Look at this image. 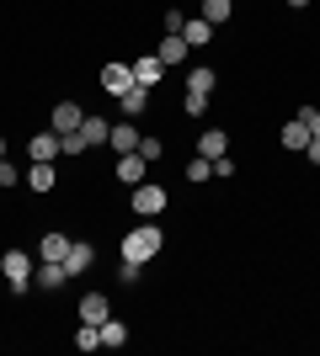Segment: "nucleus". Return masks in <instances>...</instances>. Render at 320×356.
<instances>
[{
	"label": "nucleus",
	"instance_id": "1",
	"mask_svg": "<svg viewBox=\"0 0 320 356\" xmlns=\"http://www.w3.org/2000/svg\"><path fill=\"white\" fill-rule=\"evenodd\" d=\"M160 245H166L160 223L144 218V223H134V229L123 234V261H139V266H144V261H155V255H160Z\"/></svg>",
	"mask_w": 320,
	"mask_h": 356
},
{
	"label": "nucleus",
	"instance_id": "2",
	"mask_svg": "<svg viewBox=\"0 0 320 356\" xmlns=\"http://www.w3.org/2000/svg\"><path fill=\"white\" fill-rule=\"evenodd\" d=\"M32 261H38V255H27V250H6V255H0V271H6L11 293H27V282H32Z\"/></svg>",
	"mask_w": 320,
	"mask_h": 356
},
{
	"label": "nucleus",
	"instance_id": "3",
	"mask_svg": "<svg viewBox=\"0 0 320 356\" xmlns=\"http://www.w3.org/2000/svg\"><path fill=\"white\" fill-rule=\"evenodd\" d=\"M134 213H139V218L166 213V186H160V181H139V186H134Z\"/></svg>",
	"mask_w": 320,
	"mask_h": 356
},
{
	"label": "nucleus",
	"instance_id": "4",
	"mask_svg": "<svg viewBox=\"0 0 320 356\" xmlns=\"http://www.w3.org/2000/svg\"><path fill=\"white\" fill-rule=\"evenodd\" d=\"M128 86H139V80H134V64H107V70H102V90H107V96H123V90H128Z\"/></svg>",
	"mask_w": 320,
	"mask_h": 356
},
{
	"label": "nucleus",
	"instance_id": "5",
	"mask_svg": "<svg viewBox=\"0 0 320 356\" xmlns=\"http://www.w3.org/2000/svg\"><path fill=\"white\" fill-rule=\"evenodd\" d=\"M155 54H160V64H166V70H176V64H187V54H192V48H187V38H176V32H166Z\"/></svg>",
	"mask_w": 320,
	"mask_h": 356
},
{
	"label": "nucleus",
	"instance_id": "6",
	"mask_svg": "<svg viewBox=\"0 0 320 356\" xmlns=\"http://www.w3.org/2000/svg\"><path fill=\"white\" fill-rule=\"evenodd\" d=\"M144 170H150V160H144V154H118V181L123 186H139V181H144Z\"/></svg>",
	"mask_w": 320,
	"mask_h": 356
},
{
	"label": "nucleus",
	"instance_id": "7",
	"mask_svg": "<svg viewBox=\"0 0 320 356\" xmlns=\"http://www.w3.org/2000/svg\"><path fill=\"white\" fill-rule=\"evenodd\" d=\"M91 261H96V245H91V239H75V245H70V255H64V271H70V277H80Z\"/></svg>",
	"mask_w": 320,
	"mask_h": 356
},
{
	"label": "nucleus",
	"instance_id": "8",
	"mask_svg": "<svg viewBox=\"0 0 320 356\" xmlns=\"http://www.w3.org/2000/svg\"><path fill=\"white\" fill-rule=\"evenodd\" d=\"M32 277H38V287H43V293H54V287H64V277H70V271H64V261H38V266H32Z\"/></svg>",
	"mask_w": 320,
	"mask_h": 356
},
{
	"label": "nucleus",
	"instance_id": "9",
	"mask_svg": "<svg viewBox=\"0 0 320 356\" xmlns=\"http://www.w3.org/2000/svg\"><path fill=\"white\" fill-rule=\"evenodd\" d=\"M80 122H86V112H80L75 102H59V106H54V134H75Z\"/></svg>",
	"mask_w": 320,
	"mask_h": 356
},
{
	"label": "nucleus",
	"instance_id": "10",
	"mask_svg": "<svg viewBox=\"0 0 320 356\" xmlns=\"http://www.w3.org/2000/svg\"><path fill=\"white\" fill-rule=\"evenodd\" d=\"M32 192H54V160H32V170H22Z\"/></svg>",
	"mask_w": 320,
	"mask_h": 356
},
{
	"label": "nucleus",
	"instance_id": "11",
	"mask_svg": "<svg viewBox=\"0 0 320 356\" xmlns=\"http://www.w3.org/2000/svg\"><path fill=\"white\" fill-rule=\"evenodd\" d=\"M182 38H187V48H203V43H213V22H208V16H187Z\"/></svg>",
	"mask_w": 320,
	"mask_h": 356
},
{
	"label": "nucleus",
	"instance_id": "12",
	"mask_svg": "<svg viewBox=\"0 0 320 356\" xmlns=\"http://www.w3.org/2000/svg\"><path fill=\"white\" fill-rule=\"evenodd\" d=\"M160 74H166L160 54H144V59H134V80H139V86H160Z\"/></svg>",
	"mask_w": 320,
	"mask_h": 356
},
{
	"label": "nucleus",
	"instance_id": "13",
	"mask_svg": "<svg viewBox=\"0 0 320 356\" xmlns=\"http://www.w3.org/2000/svg\"><path fill=\"white\" fill-rule=\"evenodd\" d=\"M70 245H75L70 234H43V239H38V261H64Z\"/></svg>",
	"mask_w": 320,
	"mask_h": 356
},
{
	"label": "nucleus",
	"instance_id": "14",
	"mask_svg": "<svg viewBox=\"0 0 320 356\" xmlns=\"http://www.w3.org/2000/svg\"><path fill=\"white\" fill-rule=\"evenodd\" d=\"M107 314H112V303H107V293H86V298H80V319H86V325H102Z\"/></svg>",
	"mask_w": 320,
	"mask_h": 356
},
{
	"label": "nucleus",
	"instance_id": "15",
	"mask_svg": "<svg viewBox=\"0 0 320 356\" xmlns=\"http://www.w3.org/2000/svg\"><path fill=\"white\" fill-rule=\"evenodd\" d=\"M107 144L118 149V154H134V149H139V128H134V122H118V128L107 134Z\"/></svg>",
	"mask_w": 320,
	"mask_h": 356
},
{
	"label": "nucleus",
	"instance_id": "16",
	"mask_svg": "<svg viewBox=\"0 0 320 356\" xmlns=\"http://www.w3.org/2000/svg\"><path fill=\"white\" fill-rule=\"evenodd\" d=\"M107 134H112V122H107V118H86V122H80V138H86V149L107 144Z\"/></svg>",
	"mask_w": 320,
	"mask_h": 356
},
{
	"label": "nucleus",
	"instance_id": "17",
	"mask_svg": "<svg viewBox=\"0 0 320 356\" xmlns=\"http://www.w3.org/2000/svg\"><path fill=\"white\" fill-rule=\"evenodd\" d=\"M198 154H203V160H219V154H229V138L219 134V128H208V134L198 138Z\"/></svg>",
	"mask_w": 320,
	"mask_h": 356
},
{
	"label": "nucleus",
	"instance_id": "18",
	"mask_svg": "<svg viewBox=\"0 0 320 356\" xmlns=\"http://www.w3.org/2000/svg\"><path fill=\"white\" fill-rule=\"evenodd\" d=\"M118 102H123V112H128V118H139V112L150 106V86H128V90L118 96Z\"/></svg>",
	"mask_w": 320,
	"mask_h": 356
},
{
	"label": "nucleus",
	"instance_id": "19",
	"mask_svg": "<svg viewBox=\"0 0 320 356\" xmlns=\"http://www.w3.org/2000/svg\"><path fill=\"white\" fill-rule=\"evenodd\" d=\"M32 160H54V154H59V134H54V128H48V134H32Z\"/></svg>",
	"mask_w": 320,
	"mask_h": 356
},
{
	"label": "nucleus",
	"instance_id": "20",
	"mask_svg": "<svg viewBox=\"0 0 320 356\" xmlns=\"http://www.w3.org/2000/svg\"><path fill=\"white\" fill-rule=\"evenodd\" d=\"M96 330H102V346H123V341H128V325H123L118 314H107Z\"/></svg>",
	"mask_w": 320,
	"mask_h": 356
},
{
	"label": "nucleus",
	"instance_id": "21",
	"mask_svg": "<svg viewBox=\"0 0 320 356\" xmlns=\"http://www.w3.org/2000/svg\"><path fill=\"white\" fill-rule=\"evenodd\" d=\"M310 138H315V134H310V128H305L299 118H294L289 128H283V149H289V154H294V149H310Z\"/></svg>",
	"mask_w": 320,
	"mask_h": 356
},
{
	"label": "nucleus",
	"instance_id": "22",
	"mask_svg": "<svg viewBox=\"0 0 320 356\" xmlns=\"http://www.w3.org/2000/svg\"><path fill=\"white\" fill-rule=\"evenodd\" d=\"M213 86H219V74H213L208 64H203V70H192V74H187V90H203V96H213Z\"/></svg>",
	"mask_w": 320,
	"mask_h": 356
},
{
	"label": "nucleus",
	"instance_id": "23",
	"mask_svg": "<svg viewBox=\"0 0 320 356\" xmlns=\"http://www.w3.org/2000/svg\"><path fill=\"white\" fill-rule=\"evenodd\" d=\"M203 16H208L213 27H224L229 16H235V6H229V0H203Z\"/></svg>",
	"mask_w": 320,
	"mask_h": 356
},
{
	"label": "nucleus",
	"instance_id": "24",
	"mask_svg": "<svg viewBox=\"0 0 320 356\" xmlns=\"http://www.w3.org/2000/svg\"><path fill=\"white\" fill-rule=\"evenodd\" d=\"M96 346H102V330L80 319V330H75V351H96Z\"/></svg>",
	"mask_w": 320,
	"mask_h": 356
},
{
	"label": "nucleus",
	"instance_id": "25",
	"mask_svg": "<svg viewBox=\"0 0 320 356\" xmlns=\"http://www.w3.org/2000/svg\"><path fill=\"white\" fill-rule=\"evenodd\" d=\"M182 176H187V181H192V186H203V181H208V176H213V160H203V154H198V160L187 165Z\"/></svg>",
	"mask_w": 320,
	"mask_h": 356
},
{
	"label": "nucleus",
	"instance_id": "26",
	"mask_svg": "<svg viewBox=\"0 0 320 356\" xmlns=\"http://www.w3.org/2000/svg\"><path fill=\"white\" fill-rule=\"evenodd\" d=\"M59 154H86V138H80V128H75V134H59Z\"/></svg>",
	"mask_w": 320,
	"mask_h": 356
},
{
	"label": "nucleus",
	"instance_id": "27",
	"mask_svg": "<svg viewBox=\"0 0 320 356\" xmlns=\"http://www.w3.org/2000/svg\"><path fill=\"white\" fill-rule=\"evenodd\" d=\"M182 106H187V118H203V106H208V96H203V90H187V96H182Z\"/></svg>",
	"mask_w": 320,
	"mask_h": 356
},
{
	"label": "nucleus",
	"instance_id": "28",
	"mask_svg": "<svg viewBox=\"0 0 320 356\" xmlns=\"http://www.w3.org/2000/svg\"><path fill=\"white\" fill-rule=\"evenodd\" d=\"M139 154H144V160H160V154H166V144H160V138H139Z\"/></svg>",
	"mask_w": 320,
	"mask_h": 356
},
{
	"label": "nucleus",
	"instance_id": "29",
	"mask_svg": "<svg viewBox=\"0 0 320 356\" xmlns=\"http://www.w3.org/2000/svg\"><path fill=\"white\" fill-rule=\"evenodd\" d=\"M299 122H305L310 134H315V138H320V106H299Z\"/></svg>",
	"mask_w": 320,
	"mask_h": 356
},
{
	"label": "nucleus",
	"instance_id": "30",
	"mask_svg": "<svg viewBox=\"0 0 320 356\" xmlns=\"http://www.w3.org/2000/svg\"><path fill=\"white\" fill-rule=\"evenodd\" d=\"M118 277H123V282H128V287H134L139 277H144V266H139V261H123V266H118Z\"/></svg>",
	"mask_w": 320,
	"mask_h": 356
},
{
	"label": "nucleus",
	"instance_id": "31",
	"mask_svg": "<svg viewBox=\"0 0 320 356\" xmlns=\"http://www.w3.org/2000/svg\"><path fill=\"white\" fill-rule=\"evenodd\" d=\"M16 181H22V170L11 160H0V186H16Z\"/></svg>",
	"mask_w": 320,
	"mask_h": 356
},
{
	"label": "nucleus",
	"instance_id": "32",
	"mask_svg": "<svg viewBox=\"0 0 320 356\" xmlns=\"http://www.w3.org/2000/svg\"><path fill=\"white\" fill-rule=\"evenodd\" d=\"M182 27H187V16H182V11H166V32H176V38H182Z\"/></svg>",
	"mask_w": 320,
	"mask_h": 356
},
{
	"label": "nucleus",
	"instance_id": "33",
	"mask_svg": "<svg viewBox=\"0 0 320 356\" xmlns=\"http://www.w3.org/2000/svg\"><path fill=\"white\" fill-rule=\"evenodd\" d=\"M305 154H310V165H320V138H310V149H305Z\"/></svg>",
	"mask_w": 320,
	"mask_h": 356
},
{
	"label": "nucleus",
	"instance_id": "34",
	"mask_svg": "<svg viewBox=\"0 0 320 356\" xmlns=\"http://www.w3.org/2000/svg\"><path fill=\"white\" fill-rule=\"evenodd\" d=\"M289 6H294V11H299V6H310V0H289Z\"/></svg>",
	"mask_w": 320,
	"mask_h": 356
},
{
	"label": "nucleus",
	"instance_id": "35",
	"mask_svg": "<svg viewBox=\"0 0 320 356\" xmlns=\"http://www.w3.org/2000/svg\"><path fill=\"white\" fill-rule=\"evenodd\" d=\"M0 160H6V138H0Z\"/></svg>",
	"mask_w": 320,
	"mask_h": 356
}]
</instances>
